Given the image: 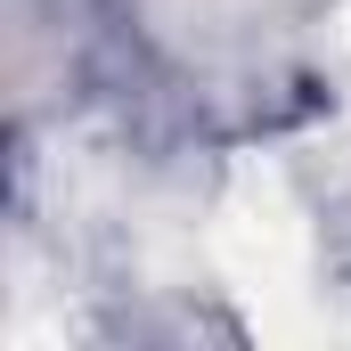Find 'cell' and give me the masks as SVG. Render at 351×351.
Here are the masks:
<instances>
[{
    "mask_svg": "<svg viewBox=\"0 0 351 351\" xmlns=\"http://www.w3.org/2000/svg\"><path fill=\"white\" fill-rule=\"evenodd\" d=\"M213 262L229 278L245 327L262 343H319L335 319L319 302V254H311V221L302 196L269 156H237L221 213H213Z\"/></svg>",
    "mask_w": 351,
    "mask_h": 351,
    "instance_id": "1",
    "label": "cell"
},
{
    "mask_svg": "<svg viewBox=\"0 0 351 351\" xmlns=\"http://www.w3.org/2000/svg\"><path fill=\"white\" fill-rule=\"evenodd\" d=\"M335 58H343V90H351V8H343V33H335Z\"/></svg>",
    "mask_w": 351,
    "mask_h": 351,
    "instance_id": "2",
    "label": "cell"
}]
</instances>
